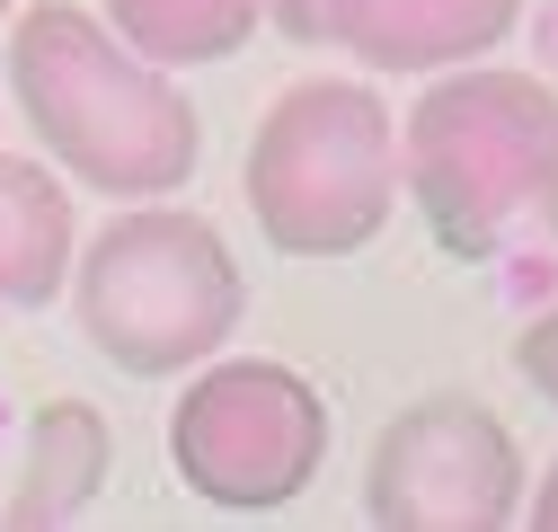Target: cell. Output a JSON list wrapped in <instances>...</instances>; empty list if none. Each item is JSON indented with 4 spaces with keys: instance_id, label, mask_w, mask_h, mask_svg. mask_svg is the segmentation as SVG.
<instances>
[{
    "instance_id": "1",
    "label": "cell",
    "mask_w": 558,
    "mask_h": 532,
    "mask_svg": "<svg viewBox=\"0 0 558 532\" xmlns=\"http://www.w3.org/2000/svg\"><path fill=\"white\" fill-rule=\"evenodd\" d=\"M0 72H10V107L36 124L53 169L81 178L89 195L151 205L195 178L204 152L195 98L81 0H27L0 36Z\"/></svg>"
},
{
    "instance_id": "2",
    "label": "cell",
    "mask_w": 558,
    "mask_h": 532,
    "mask_svg": "<svg viewBox=\"0 0 558 532\" xmlns=\"http://www.w3.org/2000/svg\"><path fill=\"white\" fill-rule=\"evenodd\" d=\"M399 195L461 266L558 240V89L497 62L435 72L399 116Z\"/></svg>"
},
{
    "instance_id": "3",
    "label": "cell",
    "mask_w": 558,
    "mask_h": 532,
    "mask_svg": "<svg viewBox=\"0 0 558 532\" xmlns=\"http://www.w3.org/2000/svg\"><path fill=\"white\" fill-rule=\"evenodd\" d=\"M72 319L81 338L133 373V382H160V373H195L204 355L231 347L240 328V257L231 240L186 214V205H124L81 257H72Z\"/></svg>"
},
{
    "instance_id": "4",
    "label": "cell",
    "mask_w": 558,
    "mask_h": 532,
    "mask_svg": "<svg viewBox=\"0 0 558 532\" xmlns=\"http://www.w3.org/2000/svg\"><path fill=\"white\" fill-rule=\"evenodd\" d=\"M248 214L284 257H355L399 214V116L373 81H293L248 143Z\"/></svg>"
},
{
    "instance_id": "5",
    "label": "cell",
    "mask_w": 558,
    "mask_h": 532,
    "mask_svg": "<svg viewBox=\"0 0 558 532\" xmlns=\"http://www.w3.org/2000/svg\"><path fill=\"white\" fill-rule=\"evenodd\" d=\"M328 461V399L275 355H204L169 409V471L214 515H275Z\"/></svg>"
},
{
    "instance_id": "6",
    "label": "cell",
    "mask_w": 558,
    "mask_h": 532,
    "mask_svg": "<svg viewBox=\"0 0 558 532\" xmlns=\"http://www.w3.org/2000/svg\"><path fill=\"white\" fill-rule=\"evenodd\" d=\"M523 444L470 390H435L373 435L364 515L390 532H506L523 515Z\"/></svg>"
},
{
    "instance_id": "7",
    "label": "cell",
    "mask_w": 558,
    "mask_h": 532,
    "mask_svg": "<svg viewBox=\"0 0 558 532\" xmlns=\"http://www.w3.org/2000/svg\"><path fill=\"white\" fill-rule=\"evenodd\" d=\"M523 27V0H328V45L373 72H452Z\"/></svg>"
},
{
    "instance_id": "8",
    "label": "cell",
    "mask_w": 558,
    "mask_h": 532,
    "mask_svg": "<svg viewBox=\"0 0 558 532\" xmlns=\"http://www.w3.org/2000/svg\"><path fill=\"white\" fill-rule=\"evenodd\" d=\"M107 461H116V435L89 399H45L27 418V461H19V488H10V523L19 532H53L98 506L107 488Z\"/></svg>"
},
{
    "instance_id": "9",
    "label": "cell",
    "mask_w": 558,
    "mask_h": 532,
    "mask_svg": "<svg viewBox=\"0 0 558 532\" xmlns=\"http://www.w3.org/2000/svg\"><path fill=\"white\" fill-rule=\"evenodd\" d=\"M72 257H81V214H72V186L36 160L0 152V302H53L72 285Z\"/></svg>"
},
{
    "instance_id": "10",
    "label": "cell",
    "mask_w": 558,
    "mask_h": 532,
    "mask_svg": "<svg viewBox=\"0 0 558 532\" xmlns=\"http://www.w3.org/2000/svg\"><path fill=\"white\" fill-rule=\"evenodd\" d=\"M107 27L160 72H195V62H231L266 27V0H107Z\"/></svg>"
},
{
    "instance_id": "11",
    "label": "cell",
    "mask_w": 558,
    "mask_h": 532,
    "mask_svg": "<svg viewBox=\"0 0 558 532\" xmlns=\"http://www.w3.org/2000/svg\"><path fill=\"white\" fill-rule=\"evenodd\" d=\"M514 373H523V382L549 399V409H558V311H541L523 338H514Z\"/></svg>"
},
{
    "instance_id": "12",
    "label": "cell",
    "mask_w": 558,
    "mask_h": 532,
    "mask_svg": "<svg viewBox=\"0 0 558 532\" xmlns=\"http://www.w3.org/2000/svg\"><path fill=\"white\" fill-rule=\"evenodd\" d=\"M266 19L293 45H328V0H266Z\"/></svg>"
},
{
    "instance_id": "13",
    "label": "cell",
    "mask_w": 558,
    "mask_h": 532,
    "mask_svg": "<svg viewBox=\"0 0 558 532\" xmlns=\"http://www.w3.org/2000/svg\"><path fill=\"white\" fill-rule=\"evenodd\" d=\"M523 515H532L541 532H558V461H549V480H532V488H523Z\"/></svg>"
},
{
    "instance_id": "14",
    "label": "cell",
    "mask_w": 558,
    "mask_h": 532,
    "mask_svg": "<svg viewBox=\"0 0 558 532\" xmlns=\"http://www.w3.org/2000/svg\"><path fill=\"white\" fill-rule=\"evenodd\" d=\"M10 19H19V0H0V36H10Z\"/></svg>"
},
{
    "instance_id": "15",
    "label": "cell",
    "mask_w": 558,
    "mask_h": 532,
    "mask_svg": "<svg viewBox=\"0 0 558 532\" xmlns=\"http://www.w3.org/2000/svg\"><path fill=\"white\" fill-rule=\"evenodd\" d=\"M0 319H10V302H0Z\"/></svg>"
}]
</instances>
